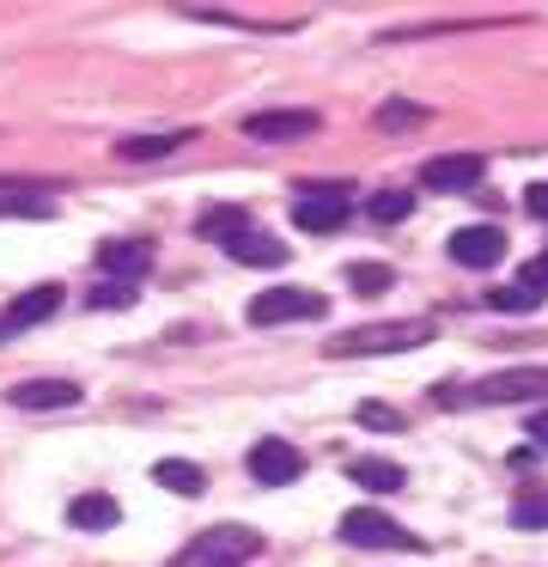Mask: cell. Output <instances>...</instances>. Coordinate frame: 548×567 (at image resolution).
<instances>
[{
    "label": "cell",
    "mask_w": 548,
    "mask_h": 567,
    "mask_svg": "<svg viewBox=\"0 0 548 567\" xmlns=\"http://www.w3.org/2000/svg\"><path fill=\"white\" fill-rule=\"evenodd\" d=\"M365 214H372L378 226H396V220H409V214H414V196H409V189H378V196L365 202Z\"/></svg>",
    "instance_id": "20"
},
{
    "label": "cell",
    "mask_w": 548,
    "mask_h": 567,
    "mask_svg": "<svg viewBox=\"0 0 548 567\" xmlns=\"http://www.w3.org/2000/svg\"><path fill=\"white\" fill-rule=\"evenodd\" d=\"M80 396L85 391L73 379H24V384H12V391H7V403L12 409H37V415H43V409H73Z\"/></svg>",
    "instance_id": "12"
},
{
    "label": "cell",
    "mask_w": 548,
    "mask_h": 567,
    "mask_svg": "<svg viewBox=\"0 0 548 567\" xmlns=\"http://www.w3.org/2000/svg\"><path fill=\"white\" fill-rule=\"evenodd\" d=\"M530 440H542V445H548V409H542V415L530 421Z\"/></svg>",
    "instance_id": "30"
},
{
    "label": "cell",
    "mask_w": 548,
    "mask_h": 567,
    "mask_svg": "<svg viewBox=\"0 0 548 567\" xmlns=\"http://www.w3.org/2000/svg\"><path fill=\"white\" fill-rule=\"evenodd\" d=\"M195 233H201L207 245H231V238L250 233V214H244L238 202H226V208H207L201 220H195Z\"/></svg>",
    "instance_id": "17"
},
{
    "label": "cell",
    "mask_w": 548,
    "mask_h": 567,
    "mask_svg": "<svg viewBox=\"0 0 548 567\" xmlns=\"http://www.w3.org/2000/svg\"><path fill=\"white\" fill-rule=\"evenodd\" d=\"M226 257H231V262H250V269H280L292 250L280 245L275 233H256V226H250L244 238H231V245H226Z\"/></svg>",
    "instance_id": "13"
},
{
    "label": "cell",
    "mask_w": 548,
    "mask_h": 567,
    "mask_svg": "<svg viewBox=\"0 0 548 567\" xmlns=\"http://www.w3.org/2000/svg\"><path fill=\"white\" fill-rule=\"evenodd\" d=\"M511 525L518 530H548V494H518V501H511Z\"/></svg>",
    "instance_id": "22"
},
{
    "label": "cell",
    "mask_w": 548,
    "mask_h": 567,
    "mask_svg": "<svg viewBox=\"0 0 548 567\" xmlns=\"http://www.w3.org/2000/svg\"><path fill=\"white\" fill-rule=\"evenodd\" d=\"M348 287H353V293H384L390 269H384V262H348Z\"/></svg>",
    "instance_id": "23"
},
{
    "label": "cell",
    "mask_w": 548,
    "mask_h": 567,
    "mask_svg": "<svg viewBox=\"0 0 548 567\" xmlns=\"http://www.w3.org/2000/svg\"><path fill=\"white\" fill-rule=\"evenodd\" d=\"M68 518L80 530H110L122 518V506L110 501V494H73V506H68Z\"/></svg>",
    "instance_id": "19"
},
{
    "label": "cell",
    "mask_w": 548,
    "mask_h": 567,
    "mask_svg": "<svg viewBox=\"0 0 548 567\" xmlns=\"http://www.w3.org/2000/svg\"><path fill=\"white\" fill-rule=\"evenodd\" d=\"M61 311V287L55 281H43V287H31V293H19L7 311H0V336H19V330H37L43 318H55Z\"/></svg>",
    "instance_id": "10"
},
{
    "label": "cell",
    "mask_w": 548,
    "mask_h": 567,
    "mask_svg": "<svg viewBox=\"0 0 548 567\" xmlns=\"http://www.w3.org/2000/svg\"><path fill=\"white\" fill-rule=\"evenodd\" d=\"M524 208H530L536 220H548V184H530V189H524Z\"/></svg>",
    "instance_id": "29"
},
{
    "label": "cell",
    "mask_w": 548,
    "mask_h": 567,
    "mask_svg": "<svg viewBox=\"0 0 548 567\" xmlns=\"http://www.w3.org/2000/svg\"><path fill=\"white\" fill-rule=\"evenodd\" d=\"M146 262H153V250L134 245V238H116V245H97V269L110 275V281H134V275H146Z\"/></svg>",
    "instance_id": "14"
},
{
    "label": "cell",
    "mask_w": 548,
    "mask_h": 567,
    "mask_svg": "<svg viewBox=\"0 0 548 567\" xmlns=\"http://www.w3.org/2000/svg\"><path fill=\"white\" fill-rule=\"evenodd\" d=\"M348 214H353V189H341V184H299L292 226H304V233H341Z\"/></svg>",
    "instance_id": "4"
},
{
    "label": "cell",
    "mask_w": 548,
    "mask_h": 567,
    "mask_svg": "<svg viewBox=\"0 0 548 567\" xmlns=\"http://www.w3.org/2000/svg\"><path fill=\"white\" fill-rule=\"evenodd\" d=\"M244 464H250L256 488H287V482L304 476V452H299L292 440H256Z\"/></svg>",
    "instance_id": "7"
},
{
    "label": "cell",
    "mask_w": 548,
    "mask_h": 567,
    "mask_svg": "<svg viewBox=\"0 0 548 567\" xmlns=\"http://www.w3.org/2000/svg\"><path fill=\"white\" fill-rule=\"evenodd\" d=\"M445 250L463 269H494V262L506 257V233H499V226H463V233H451Z\"/></svg>",
    "instance_id": "9"
},
{
    "label": "cell",
    "mask_w": 548,
    "mask_h": 567,
    "mask_svg": "<svg viewBox=\"0 0 548 567\" xmlns=\"http://www.w3.org/2000/svg\"><path fill=\"white\" fill-rule=\"evenodd\" d=\"M482 172H487L482 153H438V159L421 165V184L438 189V196H457V189H475V184H482Z\"/></svg>",
    "instance_id": "8"
},
{
    "label": "cell",
    "mask_w": 548,
    "mask_h": 567,
    "mask_svg": "<svg viewBox=\"0 0 548 567\" xmlns=\"http://www.w3.org/2000/svg\"><path fill=\"white\" fill-rule=\"evenodd\" d=\"M256 555V530L244 525H219V530H201V543L177 555V567H244Z\"/></svg>",
    "instance_id": "5"
},
{
    "label": "cell",
    "mask_w": 548,
    "mask_h": 567,
    "mask_svg": "<svg viewBox=\"0 0 548 567\" xmlns=\"http://www.w3.org/2000/svg\"><path fill=\"white\" fill-rule=\"evenodd\" d=\"M487 306H494V311H536L542 299H536V293H524V287L511 281V287H494V293H487Z\"/></svg>",
    "instance_id": "25"
},
{
    "label": "cell",
    "mask_w": 548,
    "mask_h": 567,
    "mask_svg": "<svg viewBox=\"0 0 548 567\" xmlns=\"http://www.w3.org/2000/svg\"><path fill=\"white\" fill-rule=\"evenodd\" d=\"M153 482H158V488H170V494H183V501H195V494L207 488L201 464H189V457H158V464H153Z\"/></svg>",
    "instance_id": "18"
},
{
    "label": "cell",
    "mask_w": 548,
    "mask_h": 567,
    "mask_svg": "<svg viewBox=\"0 0 548 567\" xmlns=\"http://www.w3.org/2000/svg\"><path fill=\"white\" fill-rule=\"evenodd\" d=\"M189 141H195V128H165V135H128V141H116V153L128 165H141V159H165V153L189 147Z\"/></svg>",
    "instance_id": "15"
},
{
    "label": "cell",
    "mask_w": 548,
    "mask_h": 567,
    "mask_svg": "<svg viewBox=\"0 0 548 567\" xmlns=\"http://www.w3.org/2000/svg\"><path fill=\"white\" fill-rule=\"evenodd\" d=\"M134 299H141V293H134V281H97L92 293H85V306H92V311H128Z\"/></svg>",
    "instance_id": "21"
},
{
    "label": "cell",
    "mask_w": 548,
    "mask_h": 567,
    "mask_svg": "<svg viewBox=\"0 0 548 567\" xmlns=\"http://www.w3.org/2000/svg\"><path fill=\"white\" fill-rule=\"evenodd\" d=\"M421 123H426L421 104H402V99L378 104V128H421Z\"/></svg>",
    "instance_id": "24"
},
{
    "label": "cell",
    "mask_w": 548,
    "mask_h": 567,
    "mask_svg": "<svg viewBox=\"0 0 548 567\" xmlns=\"http://www.w3.org/2000/svg\"><path fill=\"white\" fill-rule=\"evenodd\" d=\"M433 342V323L409 318V323H365V330H348L329 342V360H365V354H409V348Z\"/></svg>",
    "instance_id": "2"
},
{
    "label": "cell",
    "mask_w": 548,
    "mask_h": 567,
    "mask_svg": "<svg viewBox=\"0 0 548 567\" xmlns=\"http://www.w3.org/2000/svg\"><path fill=\"white\" fill-rule=\"evenodd\" d=\"M341 537L360 543V549H426V537H409V530L390 513H378V506H353V513L341 518Z\"/></svg>",
    "instance_id": "6"
},
{
    "label": "cell",
    "mask_w": 548,
    "mask_h": 567,
    "mask_svg": "<svg viewBox=\"0 0 548 567\" xmlns=\"http://www.w3.org/2000/svg\"><path fill=\"white\" fill-rule=\"evenodd\" d=\"M12 214H37V220H43L49 202H12V196H0V220H12Z\"/></svg>",
    "instance_id": "28"
},
{
    "label": "cell",
    "mask_w": 548,
    "mask_h": 567,
    "mask_svg": "<svg viewBox=\"0 0 548 567\" xmlns=\"http://www.w3.org/2000/svg\"><path fill=\"white\" fill-rule=\"evenodd\" d=\"M518 287H524V293H536V299H548V250H542V257H530V262L518 269Z\"/></svg>",
    "instance_id": "26"
},
{
    "label": "cell",
    "mask_w": 548,
    "mask_h": 567,
    "mask_svg": "<svg viewBox=\"0 0 548 567\" xmlns=\"http://www.w3.org/2000/svg\"><path fill=\"white\" fill-rule=\"evenodd\" d=\"M348 482H353V488H372V494H396V488H409L402 464H384V457H353V464H348Z\"/></svg>",
    "instance_id": "16"
},
{
    "label": "cell",
    "mask_w": 548,
    "mask_h": 567,
    "mask_svg": "<svg viewBox=\"0 0 548 567\" xmlns=\"http://www.w3.org/2000/svg\"><path fill=\"white\" fill-rule=\"evenodd\" d=\"M244 318H250L256 330H275V323H317V318H329V299L311 293V287H268V293L250 299Z\"/></svg>",
    "instance_id": "3"
},
{
    "label": "cell",
    "mask_w": 548,
    "mask_h": 567,
    "mask_svg": "<svg viewBox=\"0 0 548 567\" xmlns=\"http://www.w3.org/2000/svg\"><path fill=\"white\" fill-rule=\"evenodd\" d=\"M548 396V367H506V372H487L482 384L457 391V384H433V403H469V409H511V403H536Z\"/></svg>",
    "instance_id": "1"
},
{
    "label": "cell",
    "mask_w": 548,
    "mask_h": 567,
    "mask_svg": "<svg viewBox=\"0 0 548 567\" xmlns=\"http://www.w3.org/2000/svg\"><path fill=\"white\" fill-rule=\"evenodd\" d=\"M360 421H365V427H384V433L402 427V415H396V409H384V403H360Z\"/></svg>",
    "instance_id": "27"
},
{
    "label": "cell",
    "mask_w": 548,
    "mask_h": 567,
    "mask_svg": "<svg viewBox=\"0 0 548 567\" xmlns=\"http://www.w3.org/2000/svg\"><path fill=\"white\" fill-rule=\"evenodd\" d=\"M250 141H304L317 135V111H250L244 116Z\"/></svg>",
    "instance_id": "11"
}]
</instances>
